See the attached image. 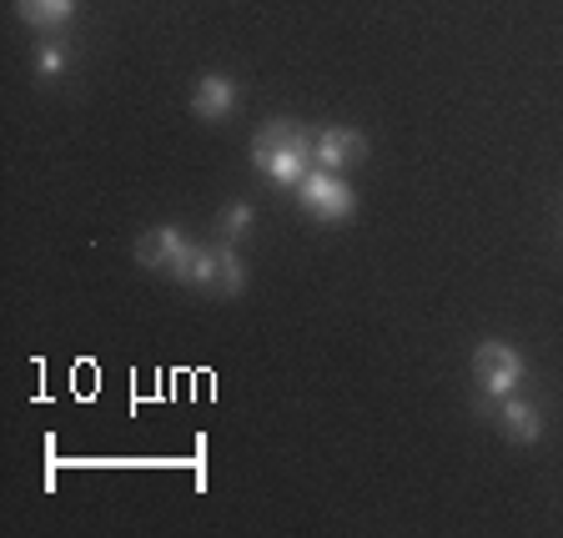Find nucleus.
<instances>
[{"mask_svg": "<svg viewBox=\"0 0 563 538\" xmlns=\"http://www.w3.org/2000/svg\"><path fill=\"white\" fill-rule=\"evenodd\" d=\"M217 293L222 297L246 293V267H242V257H236L232 242H217Z\"/></svg>", "mask_w": 563, "mask_h": 538, "instance_id": "nucleus-10", "label": "nucleus"}, {"mask_svg": "<svg viewBox=\"0 0 563 538\" xmlns=\"http://www.w3.org/2000/svg\"><path fill=\"white\" fill-rule=\"evenodd\" d=\"M312 162L328 166V172H347V166L367 162V136L352 127H328L317 131V146H312Z\"/></svg>", "mask_w": 563, "mask_h": 538, "instance_id": "nucleus-4", "label": "nucleus"}, {"mask_svg": "<svg viewBox=\"0 0 563 538\" xmlns=\"http://www.w3.org/2000/svg\"><path fill=\"white\" fill-rule=\"evenodd\" d=\"M172 277L181 282V287H211V293H217V246L187 242L172 262Z\"/></svg>", "mask_w": 563, "mask_h": 538, "instance_id": "nucleus-7", "label": "nucleus"}, {"mask_svg": "<svg viewBox=\"0 0 563 538\" xmlns=\"http://www.w3.org/2000/svg\"><path fill=\"white\" fill-rule=\"evenodd\" d=\"M232 106H236V81H232V76H222V70L201 76L197 91H191V111H197L201 121H222V117H232Z\"/></svg>", "mask_w": 563, "mask_h": 538, "instance_id": "nucleus-6", "label": "nucleus"}, {"mask_svg": "<svg viewBox=\"0 0 563 538\" xmlns=\"http://www.w3.org/2000/svg\"><path fill=\"white\" fill-rule=\"evenodd\" d=\"M252 222H257V211L246 207V201H232V207L222 211V222H217V232H222V242H232V246H236V237L252 232Z\"/></svg>", "mask_w": 563, "mask_h": 538, "instance_id": "nucleus-11", "label": "nucleus"}, {"mask_svg": "<svg viewBox=\"0 0 563 538\" xmlns=\"http://www.w3.org/2000/svg\"><path fill=\"white\" fill-rule=\"evenodd\" d=\"M312 146H317V136L302 121H267V127L252 136V166H257L267 182H277V187H297L317 166Z\"/></svg>", "mask_w": 563, "mask_h": 538, "instance_id": "nucleus-1", "label": "nucleus"}, {"mask_svg": "<svg viewBox=\"0 0 563 538\" xmlns=\"http://www.w3.org/2000/svg\"><path fill=\"white\" fill-rule=\"evenodd\" d=\"M292 191H297V207L307 217H317V222H347L352 211H357V191L338 172H328V166H312Z\"/></svg>", "mask_w": 563, "mask_h": 538, "instance_id": "nucleus-3", "label": "nucleus"}, {"mask_svg": "<svg viewBox=\"0 0 563 538\" xmlns=\"http://www.w3.org/2000/svg\"><path fill=\"white\" fill-rule=\"evenodd\" d=\"M60 70H66V51H60L56 41H46V46L35 51V76H41V81H56Z\"/></svg>", "mask_w": 563, "mask_h": 538, "instance_id": "nucleus-12", "label": "nucleus"}, {"mask_svg": "<svg viewBox=\"0 0 563 538\" xmlns=\"http://www.w3.org/2000/svg\"><path fill=\"white\" fill-rule=\"evenodd\" d=\"M528 363H523V352L514 348V342L504 338H488L473 348V383H478L483 398H508V393H518V383H523Z\"/></svg>", "mask_w": 563, "mask_h": 538, "instance_id": "nucleus-2", "label": "nucleus"}, {"mask_svg": "<svg viewBox=\"0 0 563 538\" xmlns=\"http://www.w3.org/2000/svg\"><path fill=\"white\" fill-rule=\"evenodd\" d=\"M181 246H187V232H176V227H152V232L136 237V262L152 272H172Z\"/></svg>", "mask_w": 563, "mask_h": 538, "instance_id": "nucleus-8", "label": "nucleus"}, {"mask_svg": "<svg viewBox=\"0 0 563 538\" xmlns=\"http://www.w3.org/2000/svg\"><path fill=\"white\" fill-rule=\"evenodd\" d=\"M493 422H498V433L508 438V443H523V448H533L543 438V413L533 408L528 398H498V408H493Z\"/></svg>", "mask_w": 563, "mask_h": 538, "instance_id": "nucleus-5", "label": "nucleus"}, {"mask_svg": "<svg viewBox=\"0 0 563 538\" xmlns=\"http://www.w3.org/2000/svg\"><path fill=\"white\" fill-rule=\"evenodd\" d=\"M15 15L35 31H60L76 15V0H15Z\"/></svg>", "mask_w": 563, "mask_h": 538, "instance_id": "nucleus-9", "label": "nucleus"}]
</instances>
